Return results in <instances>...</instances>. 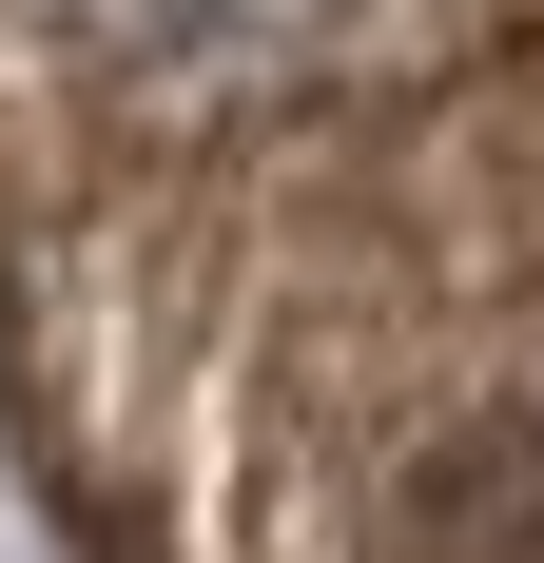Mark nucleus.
I'll return each mask as SVG.
<instances>
[{"mask_svg":"<svg viewBox=\"0 0 544 563\" xmlns=\"http://www.w3.org/2000/svg\"><path fill=\"white\" fill-rule=\"evenodd\" d=\"M350 563H544V408H428V428H389Z\"/></svg>","mask_w":544,"mask_h":563,"instance_id":"f257e3e1","label":"nucleus"}]
</instances>
